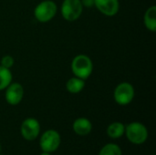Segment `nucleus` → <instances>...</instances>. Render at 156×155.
Here are the masks:
<instances>
[{
  "label": "nucleus",
  "mask_w": 156,
  "mask_h": 155,
  "mask_svg": "<svg viewBox=\"0 0 156 155\" xmlns=\"http://www.w3.org/2000/svg\"><path fill=\"white\" fill-rule=\"evenodd\" d=\"M80 2L83 7H87V8H90L95 5V0H80Z\"/></svg>",
  "instance_id": "obj_17"
},
{
  "label": "nucleus",
  "mask_w": 156,
  "mask_h": 155,
  "mask_svg": "<svg viewBox=\"0 0 156 155\" xmlns=\"http://www.w3.org/2000/svg\"><path fill=\"white\" fill-rule=\"evenodd\" d=\"M14 63H15L14 58L10 55H5L1 58V66L4 68L10 69L14 66Z\"/></svg>",
  "instance_id": "obj_16"
},
{
  "label": "nucleus",
  "mask_w": 156,
  "mask_h": 155,
  "mask_svg": "<svg viewBox=\"0 0 156 155\" xmlns=\"http://www.w3.org/2000/svg\"><path fill=\"white\" fill-rule=\"evenodd\" d=\"M125 133V125L120 122H114L107 127V135L111 139H120Z\"/></svg>",
  "instance_id": "obj_11"
},
{
  "label": "nucleus",
  "mask_w": 156,
  "mask_h": 155,
  "mask_svg": "<svg viewBox=\"0 0 156 155\" xmlns=\"http://www.w3.org/2000/svg\"><path fill=\"white\" fill-rule=\"evenodd\" d=\"M125 136L130 143L135 145L144 143L148 139V130L144 124L139 122H133L125 125Z\"/></svg>",
  "instance_id": "obj_2"
},
{
  "label": "nucleus",
  "mask_w": 156,
  "mask_h": 155,
  "mask_svg": "<svg viewBox=\"0 0 156 155\" xmlns=\"http://www.w3.org/2000/svg\"><path fill=\"white\" fill-rule=\"evenodd\" d=\"M13 76L9 69L4 68L0 65V91L6 89V87L12 82Z\"/></svg>",
  "instance_id": "obj_14"
},
{
  "label": "nucleus",
  "mask_w": 156,
  "mask_h": 155,
  "mask_svg": "<svg viewBox=\"0 0 156 155\" xmlns=\"http://www.w3.org/2000/svg\"><path fill=\"white\" fill-rule=\"evenodd\" d=\"M99 155H122V152L118 144L107 143L101 149Z\"/></svg>",
  "instance_id": "obj_15"
},
{
  "label": "nucleus",
  "mask_w": 156,
  "mask_h": 155,
  "mask_svg": "<svg viewBox=\"0 0 156 155\" xmlns=\"http://www.w3.org/2000/svg\"><path fill=\"white\" fill-rule=\"evenodd\" d=\"M93 63L91 58L84 54L77 55L71 61V71L75 77L86 80L92 73Z\"/></svg>",
  "instance_id": "obj_1"
},
{
  "label": "nucleus",
  "mask_w": 156,
  "mask_h": 155,
  "mask_svg": "<svg viewBox=\"0 0 156 155\" xmlns=\"http://www.w3.org/2000/svg\"><path fill=\"white\" fill-rule=\"evenodd\" d=\"M57 5L52 0H43L34 9V16L40 23H47L50 21L57 14Z\"/></svg>",
  "instance_id": "obj_4"
},
{
  "label": "nucleus",
  "mask_w": 156,
  "mask_h": 155,
  "mask_svg": "<svg viewBox=\"0 0 156 155\" xmlns=\"http://www.w3.org/2000/svg\"><path fill=\"white\" fill-rule=\"evenodd\" d=\"M5 90V99L9 105L16 106L22 101L24 98L25 90L20 83L11 82Z\"/></svg>",
  "instance_id": "obj_8"
},
{
  "label": "nucleus",
  "mask_w": 156,
  "mask_h": 155,
  "mask_svg": "<svg viewBox=\"0 0 156 155\" xmlns=\"http://www.w3.org/2000/svg\"><path fill=\"white\" fill-rule=\"evenodd\" d=\"M40 123L35 118H27L23 121L20 127L21 136L27 141L36 140L40 133Z\"/></svg>",
  "instance_id": "obj_7"
},
{
  "label": "nucleus",
  "mask_w": 156,
  "mask_h": 155,
  "mask_svg": "<svg viewBox=\"0 0 156 155\" xmlns=\"http://www.w3.org/2000/svg\"><path fill=\"white\" fill-rule=\"evenodd\" d=\"M61 137L58 132L56 130L50 129L47 130L39 139V146L42 152L53 153L60 146Z\"/></svg>",
  "instance_id": "obj_3"
},
{
  "label": "nucleus",
  "mask_w": 156,
  "mask_h": 155,
  "mask_svg": "<svg viewBox=\"0 0 156 155\" xmlns=\"http://www.w3.org/2000/svg\"><path fill=\"white\" fill-rule=\"evenodd\" d=\"M144 21L146 28L152 32L156 31V5H152L145 11Z\"/></svg>",
  "instance_id": "obj_12"
},
{
  "label": "nucleus",
  "mask_w": 156,
  "mask_h": 155,
  "mask_svg": "<svg viewBox=\"0 0 156 155\" xmlns=\"http://www.w3.org/2000/svg\"><path fill=\"white\" fill-rule=\"evenodd\" d=\"M72 130L79 136H86L92 131V123L89 119L80 117L73 122Z\"/></svg>",
  "instance_id": "obj_10"
},
{
  "label": "nucleus",
  "mask_w": 156,
  "mask_h": 155,
  "mask_svg": "<svg viewBox=\"0 0 156 155\" xmlns=\"http://www.w3.org/2000/svg\"><path fill=\"white\" fill-rule=\"evenodd\" d=\"M135 96V90L133 86L129 82H122L118 84L113 92V98L117 104L121 106H126L130 104Z\"/></svg>",
  "instance_id": "obj_5"
},
{
  "label": "nucleus",
  "mask_w": 156,
  "mask_h": 155,
  "mask_svg": "<svg viewBox=\"0 0 156 155\" xmlns=\"http://www.w3.org/2000/svg\"><path fill=\"white\" fill-rule=\"evenodd\" d=\"M85 87V80L77 77L70 78L66 82V90L71 94H77L83 90Z\"/></svg>",
  "instance_id": "obj_13"
},
{
  "label": "nucleus",
  "mask_w": 156,
  "mask_h": 155,
  "mask_svg": "<svg viewBox=\"0 0 156 155\" xmlns=\"http://www.w3.org/2000/svg\"><path fill=\"white\" fill-rule=\"evenodd\" d=\"M40 155H52V153H45V152H42Z\"/></svg>",
  "instance_id": "obj_18"
},
{
  "label": "nucleus",
  "mask_w": 156,
  "mask_h": 155,
  "mask_svg": "<svg viewBox=\"0 0 156 155\" xmlns=\"http://www.w3.org/2000/svg\"><path fill=\"white\" fill-rule=\"evenodd\" d=\"M0 155H3V154H0Z\"/></svg>",
  "instance_id": "obj_20"
},
{
  "label": "nucleus",
  "mask_w": 156,
  "mask_h": 155,
  "mask_svg": "<svg viewBox=\"0 0 156 155\" xmlns=\"http://www.w3.org/2000/svg\"><path fill=\"white\" fill-rule=\"evenodd\" d=\"M94 6L104 16H113L120 9L119 0H95Z\"/></svg>",
  "instance_id": "obj_9"
},
{
  "label": "nucleus",
  "mask_w": 156,
  "mask_h": 155,
  "mask_svg": "<svg viewBox=\"0 0 156 155\" xmlns=\"http://www.w3.org/2000/svg\"><path fill=\"white\" fill-rule=\"evenodd\" d=\"M0 153H1V145H0Z\"/></svg>",
  "instance_id": "obj_19"
},
{
  "label": "nucleus",
  "mask_w": 156,
  "mask_h": 155,
  "mask_svg": "<svg viewBox=\"0 0 156 155\" xmlns=\"http://www.w3.org/2000/svg\"><path fill=\"white\" fill-rule=\"evenodd\" d=\"M83 12V5L80 0H64L61 5V16L69 22L80 18Z\"/></svg>",
  "instance_id": "obj_6"
}]
</instances>
